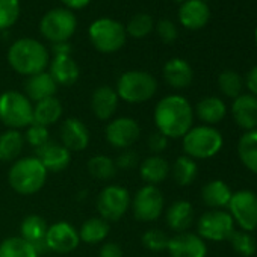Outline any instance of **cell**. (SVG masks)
Wrapping results in <instances>:
<instances>
[{"mask_svg":"<svg viewBox=\"0 0 257 257\" xmlns=\"http://www.w3.org/2000/svg\"><path fill=\"white\" fill-rule=\"evenodd\" d=\"M47 170L37 156L17 159L8 173L10 186L20 195H34L43 189L47 180Z\"/></svg>","mask_w":257,"mask_h":257,"instance_id":"3","label":"cell"},{"mask_svg":"<svg viewBox=\"0 0 257 257\" xmlns=\"http://www.w3.org/2000/svg\"><path fill=\"white\" fill-rule=\"evenodd\" d=\"M197 231L203 240H227L234 231V221L228 212L222 209H212L198 218Z\"/></svg>","mask_w":257,"mask_h":257,"instance_id":"11","label":"cell"},{"mask_svg":"<svg viewBox=\"0 0 257 257\" xmlns=\"http://www.w3.org/2000/svg\"><path fill=\"white\" fill-rule=\"evenodd\" d=\"M23 137H25V141L35 150L50 141L49 127H44V125H40L35 122H32L29 127H26V134Z\"/></svg>","mask_w":257,"mask_h":257,"instance_id":"41","label":"cell"},{"mask_svg":"<svg viewBox=\"0 0 257 257\" xmlns=\"http://www.w3.org/2000/svg\"><path fill=\"white\" fill-rule=\"evenodd\" d=\"M80 243L79 230L67 221L52 224L46 233L47 249L59 254H68L74 251Z\"/></svg>","mask_w":257,"mask_h":257,"instance_id":"14","label":"cell"},{"mask_svg":"<svg viewBox=\"0 0 257 257\" xmlns=\"http://www.w3.org/2000/svg\"><path fill=\"white\" fill-rule=\"evenodd\" d=\"M143 245L153 251V252H159V251H165L168 246V240L170 237L167 236L165 231L159 230V228H150L143 234Z\"/></svg>","mask_w":257,"mask_h":257,"instance_id":"40","label":"cell"},{"mask_svg":"<svg viewBox=\"0 0 257 257\" xmlns=\"http://www.w3.org/2000/svg\"><path fill=\"white\" fill-rule=\"evenodd\" d=\"M8 64L22 76H34L46 71L50 64L47 47L34 38H20L8 49Z\"/></svg>","mask_w":257,"mask_h":257,"instance_id":"2","label":"cell"},{"mask_svg":"<svg viewBox=\"0 0 257 257\" xmlns=\"http://www.w3.org/2000/svg\"><path fill=\"white\" fill-rule=\"evenodd\" d=\"M149 147L150 150L155 153V155H159L162 152L167 150L168 147V138L165 135H162L161 132H153L150 137H149Z\"/></svg>","mask_w":257,"mask_h":257,"instance_id":"44","label":"cell"},{"mask_svg":"<svg viewBox=\"0 0 257 257\" xmlns=\"http://www.w3.org/2000/svg\"><path fill=\"white\" fill-rule=\"evenodd\" d=\"M195 115L206 125H215L221 122L227 115V106L219 97H204L195 106Z\"/></svg>","mask_w":257,"mask_h":257,"instance_id":"27","label":"cell"},{"mask_svg":"<svg viewBox=\"0 0 257 257\" xmlns=\"http://www.w3.org/2000/svg\"><path fill=\"white\" fill-rule=\"evenodd\" d=\"M155 28L153 19L149 14H135L131 20H128L125 26V34L132 38H144L147 37Z\"/></svg>","mask_w":257,"mask_h":257,"instance_id":"38","label":"cell"},{"mask_svg":"<svg viewBox=\"0 0 257 257\" xmlns=\"http://www.w3.org/2000/svg\"><path fill=\"white\" fill-rule=\"evenodd\" d=\"M231 115L234 122L243 131L257 128V97L251 94H240L231 103Z\"/></svg>","mask_w":257,"mask_h":257,"instance_id":"19","label":"cell"},{"mask_svg":"<svg viewBox=\"0 0 257 257\" xmlns=\"http://www.w3.org/2000/svg\"><path fill=\"white\" fill-rule=\"evenodd\" d=\"M237 156L246 170L257 174V128L245 132L239 138Z\"/></svg>","mask_w":257,"mask_h":257,"instance_id":"31","label":"cell"},{"mask_svg":"<svg viewBox=\"0 0 257 257\" xmlns=\"http://www.w3.org/2000/svg\"><path fill=\"white\" fill-rule=\"evenodd\" d=\"M218 86H219V91L225 97L234 100L236 97L242 94L243 79L240 77V74H237L233 70H224L218 77Z\"/></svg>","mask_w":257,"mask_h":257,"instance_id":"37","label":"cell"},{"mask_svg":"<svg viewBox=\"0 0 257 257\" xmlns=\"http://www.w3.org/2000/svg\"><path fill=\"white\" fill-rule=\"evenodd\" d=\"M47 222L43 216L40 215H28L22 224H20V236L23 239H26L28 242H31L35 249L38 251V254H43L47 249L46 245V233H47Z\"/></svg>","mask_w":257,"mask_h":257,"instance_id":"22","label":"cell"},{"mask_svg":"<svg viewBox=\"0 0 257 257\" xmlns=\"http://www.w3.org/2000/svg\"><path fill=\"white\" fill-rule=\"evenodd\" d=\"M98 257H122V248L116 242H104L100 248Z\"/></svg>","mask_w":257,"mask_h":257,"instance_id":"45","label":"cell"},{"mask_svg":"<svg viewBox=\"0 0 257 257\" xmlns=\"http://www.w3.org/2000/svg\"><path fill=\"white\" fill-rule=\"evenodd\" d=\"M106 141L118 150L131 149L141 137V127L131 116H119L112 119L104 128Z\"/></svg>","mask_w":257,"mask_h":257,"instance_id":"13","label":"cell"},{"mask_svg":"<svg viewBox=\"0 0 257 257\" xmlns=\"http://www.w3.org/2000/svg\"><path fill=\"white\" fill-rule=\"evenodd\" d=\"M37 158L47 170V173H61L71 162V152H68L61 143L49 141L43 147L37 149Z\"/></svg>","mask_w":257,"mask_h":257,"instance_id":"18","label":"cell"},{"mask_svg":"<svg viewBox=\"0 0 257 257\" xmlns=\"http://www.w3.org/2000/svg\"><path fill=\"white\" fill-rule=\"evenodd\" d=\"M170 173L173 174V179L179 186H189L198 176V165L194 159H191L186 155L179 156L174 161Z\"/></svg>","mask_w":257,"mask_h":257,"instance_id":"34","label":"cell"},{"mask_svg":"<svg viewBox=\"0 0 257 257\" xmlns=\"http://www.w3.org/2000/svg\"><path fill=\"white\" fill-rule=\"evenodd\" d=\"M195 212L189 201L186 200H177L174 201L165 213L167 225L176 231V233H185L194 222Z\"/></svg>","mask_w":257,"mask_h":257,"instance_id":"25","label":"cell"},{"mask_svg":"<svg viewBox=\"0 0 257 257\" xmlns=\"http://www.w3.org/2000/svg\"><path fill=\"white\" fill-rule=\"evenodd\" d=\"M153 118L158 132L168 140L183 138L192 127L194 109L188 98L179 94H171L158 101Z\"/></svg>","mask_w":257,"mask_h":257,"instance_id":"1","label":"cell"},{"mask_svg":"<svg viewBox=\"0 0 257 257\" xmlns=\"http://www.w3.org/2000/svg\"><path fill=\"white\" fill-rule=\"evenodd\" d=\"M20 0H0V31L13 28L20 17Z\"/></svg>","mask_w":257,"mask_h":257,"instance_id":"39","label":"cell"},{"mask_svg":"<svg viewBox=\"0 0 257 257\" xmlns=\"http://www.w3.org/2000/svg\"><path fill=\"white\" fill-rule=\"evenodd\" d=\"M167 251L171 257H206L207 245L195 233H177L170 237Z\"/></svg>","mask_w":257,"mask_h":257,"instance_id":"15","label":"cell"},{"mask_svg":"<svg viewBox=\"0 0 257 257\" xmlns=\"http://www.w3.org/2000/svg\"><path fill=\"white\" fill-rule=\"evenodd\" d=\"M118 103H119V98H118L116 91L107 85L98 86L92 92V97H91L92 113L95 115V118L101 121H107L115 115L118 109Z\"/></svg>","mask_w":257,"mask_h":257,"instance_id":"21","label":"cell"},{"mask_svg":"<svg viewBox=\"0 0 257 257\" xmlns=\"http://www.w3.org/2000/svg\"><path fill=\"white\" fill-rule=\"evenodd\" d=\"M132 198L128 191L118 185H109L101 189L97 198V210L100 218L107 222L119 221L131 209Z\"/></svg>","mask_w":257,"mask_h":257,"instance_id":"9","label":"cell"},{"mask_svg":"<svg viewBox=\"0 0 257 257\" xmlns=\"http://www.w3.org/2000/svg\"><path fill=\"white\" fill-rule=\"evenodd\" d=\"M62 103L56 97L41 100L34 104V122L49 127L56 124L62 116Z\"/></svg>","mask_w":257,"mask_h":257,"instance_id":"29","label":"cell"},{"mask_svg":"<svg viewBox=\"0 0 257 257\" xmlns=\"http://www.w3.org/2000/svg\"><path fill=\"white\" fill-rule=\"evenodd\" d=\"M0 257H40V254L22 236H11L0 242Z\"/></svg>","mask_w":257,"mask_h":257,"instance_id":"33","label":"cell"},{"mask_svg":"<svg viewBox=\"0 0 257 257\" xmlns=\"http://www.w3.org/2000/svg\"><path fill=\"white\" fill-rule=\"evenodd\" d=\"M132 212L140 222H153L159 219L164 212L165 200L158 186L144 185L132 200Z\"/></svg>","mask_w":257,"mask_h":257,"instance_id":"12","label":"cell"},{"mask_svg":"<svg viewBox=\"0 0 257 257\" xmlns=\"http://www.w3.org/2000/svg\"><path fill=\"white\" fill-rule=\"evenodd\" d=\"M156 28V34L158 37L165 43V44H173L177 37H179V31L176 28V25L168 20V19H162L158 22V25L155 26Z\"/></svg>","mask_w":257,"mask_h":257,"instance_id":"42","label":"cell"},{"mask_svg":"<svg viewBox=\"0 0 257 257\" xmlns=\"http://www.w3.org/2000/svg\"><path fill=\"white\" fill-rule=\"evenodd\" d=\"M0 121L8 128H26L34 122V104L20 91L0 94Z\"/></svg>","mask_w":257,"mask_h":257,"instance_id":"6","label":"cell"},{"mask_svg":"<svg viewBox=\"0 0 257 257\" xmlns=\"http://www.w3.org/2000/svg\"><path fill=\"white\" fill-rule=\"evenodd\" d=\"M179 22L185 29L198 31L203 29L210 20V8L203 0H186L180 4Z\"/></svg>","mask_w":257,"mask_h":257,"instance_id":"17","label":"cell"},{"mask_svg":"<svg viewBox=\"0 0 257 257\" xmlns=\"http://www.w3.org/2000/svg\"><path fill=\"white\" fill-rule=\"evenodd\" d=\"M227 240H230L233 251L236 254H239L240 257H251V255H254V252L257 249V243H255V239L252 237V234L248 231H243V230L234 228V231L230 234V237Z\"/></svg>","mask_w":257,"mask_h":257,"instance_id":"36","label":"cell"},{"mask_svg":"<svg viewBox=\"0 0 257 257\" xmlns=\"http://www.w3.org/2000/svg\"><path fill=\"white\" fill-rule=\"evenodd\" d=\"M243 85L248 88L249 94L257 97V65L252 67L248 73H246V77H245V82Z\"/></svg>","mask_w":257,"mask_h":257,"instance_id":"46","label":"cell"},{"mask_svg":"<svg viewBox=\"0 0 257 257\" xmlns=\"http://www.w3.org/2000/svg\"><path fill=\"white\" fill-rule=\"evenodd\" d=\"M173 2H177V4H183V2H186V0H173Z\"/></svg>","mask_w":257,"mask_h":257,"instance_id":"50","label":"cell"},{"mask_svg":"<svg viewBox=\"0 0 257 257\" xmlns=\"http://www.w3.org/2000/svg\"><path fill=\"white\" fill-rule=\"evenodd\" d=\"M52 50H53V55L55 56H59V55H71V44L68 43V41H65V43H56V44H53V47H52Z\"/></svg>","mask_w":257,"mask_h":257,"instance_id":"48","label":"cell"},{"mask_svg":"<svg viewBox=\"0 0 257 257\" xmlns=\"http://www.w3.org/2000/svg\"><path fill=\"white\" fill-rule=\"evenodd\" d=\"M228 213L234 224L243 231H254L257 228V194L249 189L233 192L228 203Z\"/></svg>","mask_w":257,"mask_h":257,"instance_id":"10","label":"cell"},{"mask_svg":"<svg viewBox=\"0 0 257 257\" xmlns=\"http://www.w3.org/2000/svg\"><path fill=\"white\" fill-rule=\"evenodd\" d=\"M170 171L171 167L168 161L159 155H153L144 159L140 167L141 179L146 182V185H152V186H158L159 183H162L168 177Z\"/></svg>","mask_w":257,"mask_h":257,"instance_id":"26","label":"cell"},{"mask_svg":"<svg viewBox=\"0 0 257 257\" xmlns=\"http://www.w3.org/2000/svg\"><path fill=\"white\" fill-rule=\"evenodd\" d=\"M89 41L100 53H115L125 44V26L113 19H97L88 29Z\"/></svg>","mask_w":257,"mask_h":257,"instance_id":"7","label":"cell"},{"mask_svg":"<svg viewBox=\"0 0 257 257\" xmlns=\"http://www.w3.org/2000/svg\"><path fill=\"white\" fill-rule=\"evenodd\" d=\"M164 79L174 89H185L194 80V70L188 61L173 58L164 65Z\"/></svg>","mask_w":257,"mask_h":257,"instance_id":"24","label":"cell"},{"mask_svg":"<svg viewBox=\"0 0 257 257\" xmlns=\"http://www.w3.org/2000/svg\"><path fill=\"white\" fill-rule=\"evenodd\" d=\"M88 173L97 179V180H110L116 174V165L115 161L110 159L106 155H97L92 156L88 161Z\"/></svg>","mask_w":257,"mask_h":257,"instance_id":"35","label":"cell"},{"mask_svg":"<svg viewBox=\"0 0 257 257\" xmlns=\"http://www.w3.org/2000/svg\"><path fill=\"white\" fill-rule=\"evenodd\" d=\"M254 41H255V46H257V28H255V31H254Z\"/></svg>","mask_w":257,"mask_h":257,"instance_id":"49","label":"cell"},{"mask_svg":"<svg viewBox=\"0 0 257 257\" xmlns=\"http://www.w3.org/2000/svg\"><path fill=\"white\" fill-rule=\"evenodd\" d=\"M25 137L20 131L8 128L0 134V162H13L19 159L25 147Z\"/></svg>","mask_w":257,"mask_h":257,"instance_id":"30","label":"cell"},{"mask_svg":"<svg viewBox=\"0 0 257 257\" xmlns=\"http://www.w3.org/2000/svg\"><path fill=\"white\" fill-rule=\"evenodd\" d=\"M58 91V85L56 82L52 79V76L49 74V71H43L34 76H29L25 82V95L31 100V101H41L50 97H55Z\"/></svg>","mask_w":257,"mask_h":257,"instance_id":"23","label":"cell"},{"mask_svg":"<svg viewBox=\"0 0 257 257\" xmlns=\"http://www.w3.org/2000/svg\"><path fill=\"white\" fill-rule=\"evenodd\" d=\"M62 5L70 10V11H77V10H83L86 8L89 4H91V0H61Z\"/></svg>","mask_w":257,"mask_h":257,"instance_id":"47","label":"cell"},{"mask_svg":"<svg viewBox=\"0 0 257 257\" xmlns=\"http://www.w3.org/2000/svg\"><path fill=\"white\" fill-rule=\"evenodd\" d=\"M140 162V156L137 152L127 149V150H122V153L118 155V158L115 159V165H116V170H132L138 165Z\"/></svg>","mask_w":257,"mask_h":257,"instance_id":"43","label":"cell"},{"mask_svg":"<svg viewBox=\"0 0 257 257\" xmlns=\"http://www.w3.org/2000/svg\"><path fill=\"white\" fill-rule=\"evenodd\" d=\"M203 2H206V4H207V2H209V0H203Z\"/></svg>","mask_w":257,"mask_h":257,"instance_id":"51","label":"cell"},{"mask_svg":"<svg viewBox=\"0 0 257 257\" xmlns=\"http://www.w3.org/2000/svg\"><path fill=\"white\" fill-rule=\"evenodd\" d=\"M61 144L68 152H83L89 144V131L79 118H67L61 125Z\"/></svg>","mask_w":257,"mask_h":257,"instance_id":"16","label":"cell"},{"mask_svg":"<svg viewBox=\"0 0 257 257\" xmlns=\"http://www.w3.org/2000/svg\"><path fill=\"white\" fill-rule=\"evenodd\" d=\"M233 192L222 180H210L201 189V200L210 209H222L230 203Z\"/></svg>","mask_w":257,"mask_h":257,"instance_id":"28","label":"cell"},{"mask_svg":"<svg viewBox=\"0 0 257 257\" xmlns=\"http://www.w3.org/2000/svg\"><path fill=\"white\" fill-rule=\"evenodd\" d=\"M115 91L119 100L131 104H140L155 97L158 92V80L147 71H125L119 76Z\"/></svg>","mask_w":257,"mask_h":257,"instance_id":"5","label":"cell"},{"mask_svg":"<svg viewBox=\"0 0 257 257\" xmlns=\"http://www.w3.org/2000/svg\"><path fill=\"white\" fill-rule=\"evenodd\" d=\"M183 140V152L191 159H210L216 156L224 144V138L221 132L213 125H195L191 127L189 132L182 138Z\"/></svg>","mask_w":257,"mask_h":257,"instance_id":"4","label":"cell"},{"mask_svg":"<svg viewBox=\"0 0 257 257\" xmlns=\"http://www.w3.org/2000/svg\"><path fill=\"white\" fill-rule=\"evenodd\" d=\"M49 67V74L52 76L58 86H71L79 80L80 70L77 62L71 58V55L53 56Z\"/></svg>","mask_w":257,"mask_h":257,"instance_id":"20","label":"cell"},{"mask_svg":"<svg viewBox=\"0 0 257 257\" xmlns=\"http://www.w3.org/2000/svg\"><path fill=\"white\" fill-rule=\"evenodd\" d=\"M109 231H110L109 222L104 221L100 216H94V218L86 219L82 224V227L79 230V237H80L82 242L94 245V243L103 242L107 237Z\"/></svg>","mask_w":257,"mask_h":257,"instance_id":"32","label":"cell"},{"mask_svg":"<svg viewBox=\"0 0 257 257\" xmlns=\"http://www.w3.org/2000/svg\"><path fill=\"white\" fill-rule=\"evenodd\" d=\"M77 29V19L67 8H55L46 13L40 22L41 35L52 44L68 41Z\"/></svg>","mask_w":257,"mask_h":257,"instance_id":"8","label":"cell"}]
</instances>
